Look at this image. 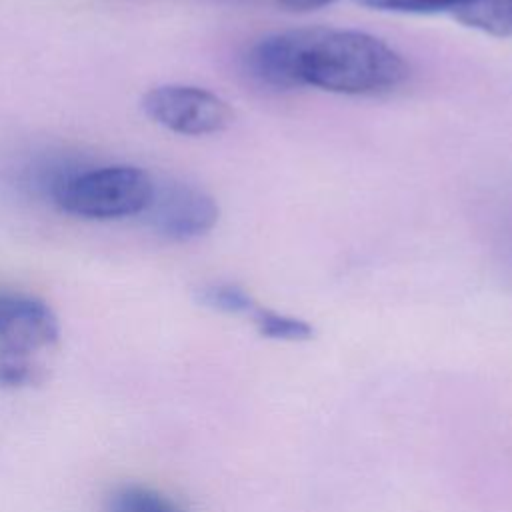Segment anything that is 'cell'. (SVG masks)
<instances>
[{"mask_svg":"<svg viewBox=\"0 0 512 512\" xmlns=\"http://www.w3.org/2000/svg\"><path fill=\"white\" fill-rule=\"evenodd\" d=\"M296 86L338 94H380L408 76L402 56L380 38L338 28L296 30Z\"/></svg>","mask_w":512,"mask_h":512,"instance_id":"6da1fadb","label":"cell"},{"mask_svg":"<svg viewBox=\"0 0 512 512\" xmlns=\"http://www.w3.org/2000/svg\"><path fill=\"white\" fill-rule=\"evenodd\" d=\"M152 192V176L130 164L90 168L70 174L52 186L56 206L84 220H120L142 214Z\"/></svg>","mask_w":512,"mask_h":512,"instance_id":"7a4b0ae2","label":"cell"},{"mask_svg":"<svg viewBox=\"0 0 512 512\" xmlns=\"http://www.w3.org/2000/svg\"><path fill=\"white\" fill-rule=\"evenodd\" d=\"M144 114L162 128L184 134H216L230 126L234 114L226 100L190 84H162L142 96Z\"/></svg>","mask_w":512,"mask_h":512,"instance_id":"3957f363","label":"cell"},{"mask_svg":"<svg viewBox=\"0 0 512 512\" xmlns=\"http://www.w3.org/2000/svg\"><path fill=\"white\" fill-rule=\"evenodd\" d=\"M142 214L146 226L156 234L182 242L212 230L218 220V206L204 190L168 180L154 182L152 198Z\"/></svg>","mask_w":512,"mask_h":512,"instance_id":"277c9868","label":"cell"},{"mask_svg":"<svg viewBox=\"0 0 512 512\" xmlns=\"http://www.w3.org/2000/svg\"><path fill=\"white\" fill-rule=\"evenodd\" d=\"M58 338V318L44 300L0 288V350L36 354Z\"/></svg>","mask_w":512,"mask_h":512,"instance_id":"5b68a950","label":"cell"},{"mask_svg":"<svg viewBox=\"0 0 512 512\" xmlns=\"http://www.w3.org/2000/svg\"><path fill=\"white\" fill-rule=\"evenodd\" d=\"M296 30H284L262 38L246 54V70L264 86L288 90L296 88Z\"/></svg>","mask_w":512,"mask_h":512,"instance_id":"8992f818","label":"cell"},{"mask_svg":"<svg viewBox=\"0 0 512 512\" xmlns=\"http://www.w3.org/2000/svg\"><path fill=\"white\" fill-rule=\"evenodd\" d=\"M450 14L482 32L512 36V0H458Z\"/></svg>","mask_w":512,"mask_h":512,"instance_id":"52a82bcc","label":"cell"},{"mask_svg":"<svg viewBox=\"0 0 512 512\" xmlns=\"http://www.w3.org/2000/svg\"><path fill=\"white\" fill-rule=\"evenodd\" d=\"M106 512H184L172 498L158 490L126 484L116 488L106 502Z\"/></svg>","mask_w":512,"mask_h":512,"instance_id":"ba28073f","label":"cell"},{"mask_svg":"<svg viewBox=\"0 0 512 512\" xmlns=\"http://www.w3.org/2000/svg\"><path fill=\"white\" fill-rule=\"evenodd\" d=\"M34 356L36 354L0 350V386L24 388L38 384L44 378V370Z\"/></svg>","mask_w":512,"mask_h":512,"instance_id":"9c48e42d","label":"cell"},{"mask_svg":"<svg viewBox=\"0 0 512 512\" xmlns=\"http://www.w3.org/2000/svg\"><path fill=\"white\" fill-rule=\"evenodd\" d=\"M252 318L260 330V334L276 340H306L312 336V326L300 318L284 316L272 310L256 308Z\"/></svg>","mask_w":512,"mask_h":512,"instance_id":"30bf717a","label":"cell"},{"mask_svg":"<svg viewBox=\"0 0 512 512\" xmlns=\"http://www.w3.org/2000/svg\"><path fill=\"white\" fill-rule=\"evenodd\" d=\"M204 306L228 314H252L256 310L252 298L234 284H208L198 292Z\"/></svg>","mask_w":512,"mask_h":512,"instance_id":"8fae6325","label":"cell"},{"mask_svg":"<svg viewBox=\"0 0 512 512\" xmlns=\"http://www.w3.org/2000/svg\"><path fill=\"white\" fill-rule=\"evenodd\" d=\"M362 4L378 10H392L404 14H436L452 12L458 0H360Z\"/></svg>","mask_w":512,"mask_h":512,"instance_id":"7c38bea8","label":"cell"},{"mask_svg":"<svg viewBox=\"0 0 512 512\" xmlns=\"http://www.w3.org/2000/svg\"><path fill=\"white\" fill-rule=\"evenodd\" d=\"M282 4H286L288 8H294V10H314V8H320L332 0H280Z\"/></svg>","mask_w":512,"mask_h":512,"instance_id":"4fadbf2b","label":"cell"}]
</instances>
